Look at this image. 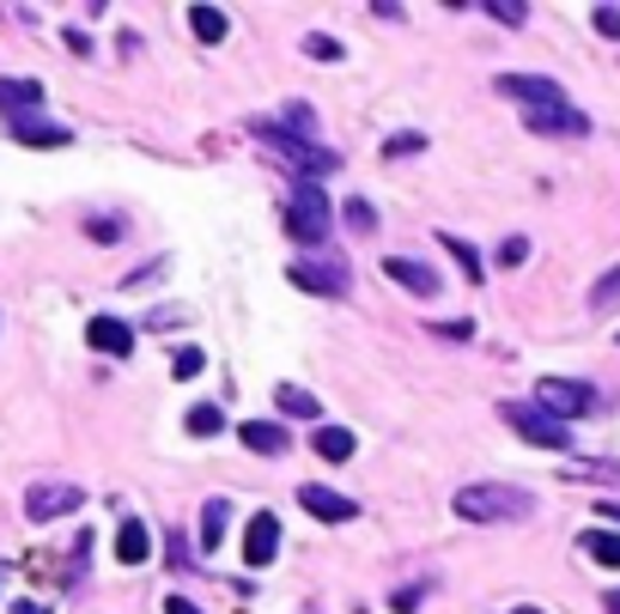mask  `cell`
Here are the masks:
<instances>
[{
    "instance_id": "obj_1",
    "label": "cell",
    "mask_w": 620,
    "mask_h": 614,
    "mask_svg": "<svg viewBox=\"0 0 620 614\" xmlns=\"http://www.w3.org/2000/svg\"><path fill=\"white\" fill-rule=\"evenodd\" d=\"M499 92L505 98H517L524 104V123L535 128V135H584V110H572L566 104V92H559L554 79H542V74H505L499 79Z\"/></svg>"
},
{
    "instance_id": "obj_2",
    "label": "cell",
    "mask_w": 620,
    "mask_h": 614,
    "mask_svg": "<svg viewBox=\"0 0 620 614\" xmlns=\"http://www.w3.org/2000/svg\"><path fill=\"white\" fill-rule=\"evenodd\" d=\"M529 511H535V499L524 487H505V481H475V487L456 493V517L468 523H517Z\"/></svg>"
},
{
    "instance_id": "obj_3",
    "label": "cell",
    "mask_w": 620,
    "mask_h": 614,
    "mask_svg": "<svg viewBox=\"0 0 620 614\" xmlns=\"http://www.w3.org/2000/svg\"><path fill=\"white\" fill-rule=\"evenodd\" d=\"M249 135L262 140L268 153H280V158H286V165H298V177H310V183H317L323 170H335V153H328V146H310V140H305V135H293V128H274V123H249Z\"/></svg>"
},
{
    "instance_id": "obj_4",
    "label": "cell",
    "mask_w": 620,
    "mask_h": 614,
    "mask_svg": "<svg viewBox=\"0 0 620 614\" xmlns=\"http://www.w3.org/2000/svg\"><path fill=\"white\" fill-rule=\"evenodd\" d=\"M286 231H293L298 244H323L328 238V195L317 183H310V177H298L293 183V195H286Z\"/></svg>"
},
{
    "instance_id": "obj_5",
    "label": "cell",
    "mask_w": 620,
    "mask_h": 614,
    "mask_svg": "<svg viewBox=\"0 0 620 614\" xmlns=\"http://www.w3.org/2000/svg\"><path fill=\"white\" fill-rule=\"evenodd\" d=\"M499 414H505V426H512L517 438H529V445H542V450H566V445H572V426H566V420H547L542 408H524V401H505Z\"/></svg>"
},
{
    "instance_id": "obj_6",
    "label": "cell",
    "mask_w": 620,
    "mask_h": 614,
    "mask_svg": "<svg viewBox=\"0 0 620 614\" xmlns=\"http://www.w3.org/2000/svg\"><path fill=\"white\" fill-rule=\"evenodd\" d=\"M286 280L305 292H317V298H341L347 286H353V274H347L341 261H323V256H298L286 261Z\"/></svg>"
},
{
    "instance_id": "obj_7",
    "label": "cell",
    "mask_w": 620,
    "mask_h": 614,
    "mask_svg": "<svg viewBox=\"0 0 620 614\" xmlns=\"http://www.w3.org/2000/svg\"><path fill=\"white\" fill-rule=\"evenodd\" d=\"M79 499H86V493H79L74 481H43V487L25 493V517H31V523L67 517V511H79Z\"/></svg>"
},
{
    "instance_id": "obj_8",
    "label": "cell",
    "mask_w": 620,
    "mask_h": 614,
    "mask_svg": "<svg viewBox=\"0 0 620 614\" xmlns=\"http://www.w3.org/2000/svg\"><path fill=\"white\" fill-rule=\"evenodd\" d=\"M535 401L554 408V414H590V408H596V389L578 384V378H542V384H535Z\"/></svg>"
},
{
    "instance_id": "obj_9",
    "label": "cell",
    "mask_w": 620,
    "mask_h": 614,
    "mask_svg": "<svg viewBox=\"0 0 620 614\" xmlns=\"http://www.w3.org/2000/svg\"><path fill=\"white\" fill-rule=\"evenodd\" d=\"M274 548H280V517H274V511H256L249 529H244V560H249V566H268Z\"/></svg>"
},
{
    "instance_id": "obj_10",
    "label": "cell",
    "mask_w": 620,
    "mask_h": 614,
    "mask_svg": "<svg viewBox=\"0 0 620 614\" xmlns=\"http://www.w3.org/2000/svg\"><path fill=\"white\" fill-rule=\"evenodd\" d=\"M86 341H92L98 354H116V359L134 354V329H128L122 317H92V323H86Z\"/></svg>"
},
{
    "instance_id": "obj_11",
    "label": "cell",
    "mask_w": 620,
    "mask_h": 614,
    "mask_svg": "<svg viewBox=\"0 0 620 614\" xmlns=\"http://www.w3.org/2000/svg\"><path fill=\"white\" fill-rule=\"evenodd\" d=\"M384 274L396 280V286H408L414 298H432V292H438V274L426 268V261H414V256H389Z\"/></svg>"
},
{
    "instance_id": "obj_12",
    "label": "cell",
    "mask_w": 620,
    "mask_h": 614,
    "mask_svg": "<svg viewBox=\"0 0 620 614\" xmlns=\"http://www.w3.org/2000/svg\"><path fill=\"white\" fill-rule=\"evenodd\" d=\"M298 506H305L310 517H323V523H347V517H359L353 499H341V493H328V487H298Z\"/></svg>"
},
{
    "instance_id": "obj_13",
    "label": "cell",
    "mask_w": 620,
    "mask_h": 614,
    "mask_svg": "<svg viewBox=\"0 0 620 614\" xmlns=\"http://www.w3.org/2000/svg\"><path fill=\"white\" fill-rule=\"evenodd\" d=\"M116 560H122V566H140V560H153V529H146L140 517H128L122 529H116Z\"/></svg>"
},
{
    "instance_id": "obj_14",
    "label": "cell",
    "mask_w": 620,
    "mask_h": 614,
    "mask_svg": "<svg viewBox=\"0 0 620 614\" xmlns=\"http://www.w3.org/2000/svg\"><path fill=\"white\" fill-rule=\"evenodd\" d=\"M13 140H25V146H67V128L62 123H37V116H13Z\"/></svg>"
},
{
    "instance_id": "obj_15",
    "label": "cell",
    "mask_w": 620,
    "mask_h": 614,
    "mask_svg": "<svg viewBox=\"0 0 620 614\" xmlns=\"http://www.w3.org/2000/svg\"><path fill=\"white\" fill-rule=\"evenodd\" d=\"M237 438H244L256 457H280V450H286V426H274V420H249Z\"/></svg>"
},
{
    "instance_id": "obj_16",
    "label": "cell",
    "mask_w": 620,
    "mask_h": 614,
    "mask_svg": "<svg viewBox=\"0 0 620 614\" xmlns=\"http://www.w3.org/2000/svg\"><path fill=\"white\" fill-rule=\"evenodd\" d=\"M578 553H590L596 566H620V529H584V536H578Z\"/></svg>"
},
{
    "instance_id": "obj_17",
    "label": "cell",
    "mask_w": 620,
    "mask_h": 614,
    "mask_svg": "<svg viewBox=\"0 0 620 614\" xmlns=\"http://www.w3.org/2000/svg\"><path fill=\"white\" fill-rule=\"evenodd\" d=\"M225 523H232V506H225V499H207V506H202V548L207 553L225 541Z\"/></svg>"
},
{
    "instance_id": "obj_18",
    "label": "cell",
    "mask_w": 620,
    "mask_h": 614,
    "mask_svg": "<svg viewBox=\"0 0 620 614\" xmlns=\"http://www.w3.org/2000/svg\"><path fill=\"white\" fill-rule=\"evenodd\" d=\"M317 457H323V462H347V457H353V432H347V426H317Z\"/></svg>"
},
{
    "instance_id": "obj_19",
    "label": "cell",
    "mask_w": 620,
    "mask_h": 614,
    "mask_svg": "<svg viewBox=\"0 0 620 614\" xmlns=\"http://www.w3.org/2000/svg\"><path fill=\"white\" fill-rule=\"evenodd\" d=\"M274 401H280V414H298V420H317V414H323V408H317V396H310V389H298V384H280Z\"/></svg>"
},
{
    "instance_id": "obj_20",
    "label": "cell",
    "mask_w": 620,
    "mask_h": 614,
    "mask_svg": "<svg viewBox=\"0 0 620 614\" xmlns=\"http://www.w3.org/2000/svg\"><path fill=\"white\" fill-rule=\"evenodd\" d=\"M0 104L31 110V104H43V86H37V79H0Z\"/></svg>"
},
{
    "instance_id": "obj_21",
    "label": "cell",
    "mask_w": 620,
    "mask_h": 614,
    "mask_svg": "<svg viewBox=\"0 0 620 614\" xmlns=\"http://www.w3.org/2000/svg\"><path fill=\"white\" fill-rule=\"evenodd\" d=\"M189 25H195V37H202V43H219L232 18L219 13V7H189Z\"/></svg>"
},
{
    "instance_id": "obj_22",
    "label": "cell",
    "mask_w": 620,
    "mask_h": 614,
    "mask_svg": "<svg viewBox=\"0 0 620 614\" xmlns=\"http://www.w3.org/2000/svg\"><path fill=\"white\" fill-rule=\"evenodd\" d=\"M219 426H225V414H219L214 401H202V408H189V432H195V438H214Z\"/></svg>"
},
{
    "instance_id": "obj_23",
    "label": "cell",
    "mask_w": 620,
    "mask_h": 614,
    "mask_svg": "<svg viewBox=\"0 0 620 614\" xmlns=\"http://www.w3.org/2000/svg\"><path fill=\"white\" fill-rule=\"evenodd\" d=\"M566 481H620V462H572Z\"/></svg>"
},
{
    "instance_id": "obj_24",
    "label": "cell",
    "mask_w": 620,
    "mask_h": 614,
    "mask_svg": "<svg viewBox=\"0 0 620 614\" xmlns=\"http://www.w3.org/2000/svg\"><path fill=\"white\" fill-rule=\"evenodd\" d=\"M481 13L499 18V25H529V7H517V0H487Z\"/></svg>"
},
{
    "instance_id": "obj_25",
    "label": "cell",
    "mask_w": 620,
    "mask_h": 614,
    "mask_svg": "<svg viewBox=\"0 0 620 614\" xmlns=\"http://www.w3.org/2000/svg\"><path fill=\"white\" fill-rule=\"evenodd\" d=\"M305 55H310V62H341V43L317 31V37H305Z\"/></svg>"
},
{
    "instance_id": "obj_26",
    "label": "cell",
    "mask_w": 620,
    "mask_h": 614,
    "mask_svg": "<svg viewBox=\"0 0 620 614\" xmlns=\"http://www.w3.org/2000/svg\"><path fill=\"white\" fill-rule=\"evenodd\" d=\"M615 298H620V268H608V274L596 280V292H590V305L603 310V305H615Z\"/></svg>"
},
{
    "instance_id": "obj_27",
    "label": "cell",
    "mask_w": 620,
    "mask_h": 614,
    "mask_svg": "<svg viewBox=\"0 0 620 614\" xmlns=\"http://www.w3.org/2000/svg\"><path fill=\"white\" fill-rule=\"evenodd\" d=\"M444 250H450V256H456V261L468 268V280H481V256H475V250H468L463 238H444Z\"/></svg>"
},
{
    "instance_id": "obj_28",
    "label": "cell",
    "mask_w": 620,
    "mask_h": 614,
    "mask_svg": "<svg viewBox=\"0 0 620 614\" xmlns=\"http://www.w3.org/2000/svg\"><path fill=\"white\" fill-rule=\"evenodd\" d=\"M202 366H207V359L195 354V347H183V354L171 359V371H177V378H202Z\"/></svg>"
},
{
    "instance_id": "obj_29",
    "label": "cell",
    "mask_w": 620,
    "mask_h": 614,
    "mask_svg": "<svg viewBox=\"0 0 620 614\" xmlns=\"http://www.w3.org/2000/svg\"><path fill=\"white\" fill-rule=\"evenodd\" d=\"M347 226H353V231H372V201H347Z\"/></svg>"
},
{
    "instance_id": "obj_30",
    "label": "cell",
    "mask_w": 620,
    "mask_h": 614,
    "mask_svg": "<svg viewBox=\"0 0 620 614\" xmlns=\"http://www.w3.org/2000/svg\"><path fill=\"white\" fill-rule=\"evenodd\" d=\"M596 31H603V37H620V7H596Z\"/></svg>"
},
{
    "instance_id": "obj_31",
    "label": "cell",
    "mask_w": 620,
    "mask_h": 614,
    "mask_svg": "<svg viewBox=\"0 0 620 614\" xmlns=\"http://www.w3.org/2000/svg\"><path fill=\"white\" fill-rule=\"evenodd\" d=\"M384 153H389V158H402V153H419V135H396V140H389V146H384Z\"/></svg>"
},
{
    "instance_id": "obj_32",
    "label": "cell",
    "mask_w": 620,
    "mask_h": 614,
    "mask_svg": "<svg viewBox=\"0 0 620 614\" xmlns=\"http://www.w3.org/2000/svg\"><path fill=\"white\" fill-rule=\"evenodd\" d=\"M310 128H317L310 123V104H293V135H310Z\"/></svg>"
},
{
    "instance_id": "obj_33",
    "label": "cell",
    "mask_w": 620,
    "mask_h": 614,
    "mask_svg": "<svg viewBox=\"0 0 620 614\" xmlns=\"http://www.w3.org/2000/svg\"><path fill=\"white\" fill-rule=\"evenodd\" d=\"M92 238H104V244H116V238H122V226H116V219H98V226H92Z\"/></svg>"
},
{
    "instance_id": "obj_34",
    "label": "cell",
    "mask_w": 620,
    "mask_h": 614,
    "mask_svg": "<svg viewBox=\"0 0 620 614\" xmlns=\"http://www.w3.org/2000/svg\"><path fill=\"white\" fill-rule=\"evenodd\" d=\"M524 256H529V244H524V238H512V244L499 250V261H524Z\"/></svg>"
},
{
    "instance_id": "obj_35",
    "label": "cell",
    "mask_w": 620,
    "mask_h": 614,
    "mask_svg": "<svg viewBox=\"0 0 620 614\" xmlns=\"http://www.w3.org/2000/svg\"><path fill=\"white\" fill-rule=\"evenodd\" d=\"M165 614H202V609H195L189 597H171V602H165Z\"/></svg>"
},
{
    "instance_id": "obj_36",
    "label": "cell",
    "mask_w": 620,
    "mask_h": 614,
    "mask_svg": "<svg viewBox=\"0 0 620 614\" xmlns=\"http://www.w3.org/2000/svg\"><path fill=\"white\" fill-rule=\"evenodd\" d=\"M13 614H49V609H43V602H18Z\"/></svg>"
},
{
    "instance_id": "obj_37",
    "label": "cell",
    "mask_w": 620,
    "mask_h": 614,
    "mask_svg": "<svg viewBox=\"0 0 620 614\" xmlns=\"http://www.w3.org/2000/svg\"><path fill=\"white\" fill-rule=\"evenodd\" d=\"M596 511H603V517H608V523H620V506H596Z\"/></svg>"
},
{
    "instance_id": "obj_38",
    "label": "cell",
    "mask_w": 620,
    "mask_h": 614,
    "mask_svg": "<svg viewBox=\"0 0 620 614\" xmlns=\"http://www.w3.org/2000/svg\"><path fill=\"white\" fill-rule=\"evenodd\" d=\"M603 609H608V614H620V590H615V597H608V602H603Z\"/></svg>"
},
{
    "instance_id": "obj_39",
    "label": "cell",
    "mask_w": 620,
    "mask_h": 614,
    "mask_svg": "<svg viewBox=\"0 0 620 614\" xmlns=\"http://www.w3.org/2000/svg\"><path fill=\"white\" fill-rule=\"evenodd\" d=\"M512 614H542V609H512Z\"/></svg>"
}]
</instances>
